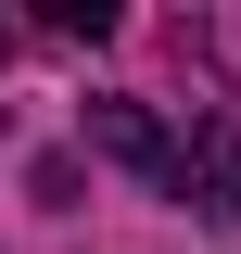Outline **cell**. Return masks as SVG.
Masks as SVG:
<instances>
[{
	"mask_svg": "<svg viewBox=\"0 0 241 254\" xmlns=\"http://www.w3.org/2000/svg\"><path fill=\"white\" fill-rule=\"evenodd\" d=\"M89 140H102L115 165H140V178H165V153H178V140H165L140 102H89Z\"/></svg>",
	"mask_w": 241,
	"mask_h": 254,
	"instance_id": "obj_2",
	"label": "cell"
},
{
	"mask_svg": "<svg viewBox=\"0 0 241 254\" xmlns=\"http://www.w3.org/2000/svg\"><path fill=\"white\" fill-rule=\"evenodd\" d=\"M165 190H178V203H203L216 229H241V127H229V115H203L178 153H165Z\"/></svg>",
	"mask_w": 241,
	"mask_h": 254,
	"instance_id": "obj_1",
	"label": "cell"
},
{
	"mask_svg": "<svg viewBox=\"0 0 241 254\" xmlns=\"http://www.w3.org/2000/svg\"><path fill=\"white\" fill-rule=\"evenodd\" d=\"M0 51H13V26H0Z\"/></svg>",
	"mask_w": 241,
	"mask_h": 254,
	"instance_id": "obj_3",
	"label": "cell"
}]
</instances>
